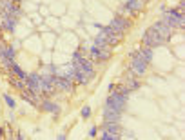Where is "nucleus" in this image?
<instances>
[{"mask_svg":"<svg viewBox=\"0 0 185 140\" xmlns=\"http://www.w3.org/2000/svg\"><path fill=\"white\" fill-rule=\"evenodd\" d=\"M147 66H149V62L145 60V58H143L138 51H135L133 55H131V71L135 73L136 77H142V75H145Z\"/></svg>","mask_w":185,"mask_h":140,"instance_id":"obj_1","label":"nucleus"},{"mask_svg":"<svg viewBox=\"0 0 185 140\" xmlns=\"http://www.w3.org/2000/svg\"><path fill=\"white\" fill-rule=\"evenodd\" d=\"M161 22L167 24L169 27H172V29H178V27L183 26V17H182L180 9H169L167 13L163 15V20H161Z\"/></svg>","mask_w":185,"mask_h":140,"instance_id":"obj_2","label":"nucleus"},{"mask_svg":"<svg viewBox=\"0 0 185 140\" xmlns=\"http://www.w3.org/2000/svg\"><path fill=\"white\" fill-rule=\"evenodd\" d=\"M165 42H167V38H163V36H161L158 31H154L152 27L143 35V44L147 46V47H158V46H163Z\"/></svg>","mask_w":185,"mask_h":140,"instance_id":"obj_3","label":"nucleus"},{"mask_svg":"<svg viewBox=\"0 0 185 140\" xmlns=\"http://www.w3.org/2000/svg\"><path fill=\"white\" fill-rule=\"evenodd\" d=\"M111 46H94L91 47V58L96 62H105L111 58Z\"/></svg>","mask_w":185,"mask_h":140,"instance_id":"obj_4","label":"nucleus"},{"mask_svg":"<svg viewBox=\"0 0 185 140\" xmlns=\"http://www.w3.org/2000/svg\"><path fill=\"white\" fill-rule=\"evenodd\" d=\"M125 100H127V96L120 95V93H116V91H113V93L109 95V98H107V107L116 109V111H124V109H125Z\"/></svg>","mask_w":185,"mask_h":140,"instance_id":"obj_5","label":"nucleus"},{"mask_svg":"<svg viewBox=\"0 0 185 140\" xmlns=\"http://www.w3.org/2000/svg\"><path fill=\"white\" fill-rule=\"evenodd\" d=\"M116 33H120V35H124L125 33V29H129L131 27V20H125L124 17H116V18H113L111 20V24H109Z\"/></svg>","mask_w":185,"mask_h":140,"instance_id":"obj_6","label":"nucleus"},{"mask_svg":"<svg viewBox=\"0 0 185 140\" xmlns=\"http://www.w3.org/2000/svg\"><path fill=\"white\" fill-rule=\"evenodd\" d=\"M55 89H60V91H73V82L71 78H66V77H56L55 78Z\"/></svg>","mask_w":185,"mask_h":140,"instance_id":"obj_7","label":"nucleus"},{"mask_svg":"<svg viewBox=\"0 0 185 140\" xmlns=\"http://www.w3.org/2000/svg\"><path fill=\"white\" fill-rule=\"evenodd\" d=\"M152 29L158 31V33H160L163 38H167V40L171 38V35H172V27H169L167 24H163V22H156V24L152 26Z\"/></svg>","mask_w":185,"mask_h":140,"instance_id":"obj_8","label":"nucleus"},{"mask_svg":"<svg viewBox=\"0 0 185 140\" xmlns=\"http://www.w3.org/2000/svg\"><path fill=\"white\" fill-rule=\"evenodd\" d=\"M103 129L109 133L113 138H118V137H120V126H118V122H105L103 124Z\"/></svg>","mask_w":185,"mask_h":140,"instance_id":"obj_9","label":"nucleus"},{"mask_svg":"<svg viewBox=\"0 0 185 140\" xmlns=\"http://www.w3.org/2000/svg\"><path fill=\"white\" fill-rule=\"evenodd\" d=\"M120 115H122V111H116V109L105 107V111H103V118H105V122H118Z\"/></svg>","mask_w":185,"mask_h":140,"instance_id":"obj_10","label":"nucleus"},{"mask_svg":"<svg viewBox=\"0 0 185 140\" xmlns=\"http://www.w3.org/2000/svg\"><path fill=\"white\" fill-rule=\"evenodd\" d=\"M125 6L131 9V13H133V17H135V15H138V11L143 9V2L142 0H127Z\"/></svg>","mask_w":185,"mask_h":140,"instance_id":"obj_11","label":"nucleus"},{"mask_svg":"<svg viewBox=\"0 0 185 140\" xmlns=\"http://www.w3.org/2000/svg\"><path fill=\"white\" fill-rule=\"evenodd\" d=\"M125 78H127V88L131 89V91L136 89V88H140V80L136 78V75L133 73V71H129V73H127Z\"/></svg>","mask_w":185,"mask_h":140,"instance_id":"obj_12","label":"nucleus"},{"mask_svg":"<svg viewBox=\"0 0 185 140\" xmlns=\"http://www.w3.org/2000/svg\"><path fill=\"white\" fill-rule=\"evenodd\" d=\"M9 69H11V73L17 77V78H20V80H24L25 82V78H27V75H25V71H22L20 67H18L15 62H11V66H9Z\"/></svg>","mask_w":185,"mask_h":140,"instance_id":"obj_13","label":"nucleus"},{"mask_svg":"<svg viewBox=\"0 0 185 140\" xmlns=\"http://www.w3.org/2000/svg\"><path fill=\"white\" fill-rule=\"evenodd\" d=\"M15 22H17V18L15 17H11V15H6V13H4V29L13 31V29H15Z\"/></svg>","mask_w":185,"mask_h":140,"instance_id":"obj_14","label":"nucleus"},{"mask_svg":"<svg viewBox=\"0 0 185 140\" xmlns=\"http://www.w3.org/2000/svg\"><path fill=\"white\" fill-rule=\"evenodd\" d=\"M73 78H75L78 84H87V82H89V77L85 75L84 71H80V69H75V73H73Z\"/></svg>","mask_w":185,"mask_h":140,"instance_id":"obj_15","label":"nucleus"},{"mask_svg":"<svg viewBox=\"0 0 185 140\" xmlns=\"http://www.w3.org/2000/svg\"><path fill=\"white\" fill-rule=\"evenodd\" d=\"M42 109H45V111H51V113H58L60 111V107L56 104H53V102H49V100H45V102H44L42 104Z\"/></svg>","mask_w":185,"mask_h":140,"instance_id":"obj_16","label":"nucleus"},{"mask_svg":"<svg viewBox=\"0 0 185 140\" xmlns=\"http://www.w3.org/2000/svg\"><path fill=\"white\" fill-rule=\"evenodd\" d=\"M138 53H140L147 62H151V58H152V47H140Z\"/></svg>","mask_w":185,"mask_h":140,"instance_id":"obj_17","label":"nucleus"},{"mask_svg":"<svg viewBox=\"0 0 185 140\" xmlns=\"http://www.w3.org/2000/svg\"><path fill=\"white\" fill-rule=\"evenodd\" d=\"M4 100H6V104H8L9 107H11V109L15 107V100H13V98H11L9 95H4Z\"/></svg>","mask_w":185,"mask_h":140,"instance_id":"obj_18","label":"nucleus"},{"mask_svg":"<svg viewBox=\"0 0 185 140\" xmlns=\"http://www.w3.org/2000/svg\"><path fill=\"white\" fill-rule=\"evenodd\" d=\"M89 115H91V109H89V107H84V109H82V116H84V118H87Z\"/></svg>","mask_w":185,"mask_h":140,"instance_id":"obj_19","label":"nucleus"},{"mask_svg":"<svg viewBox=\"0 0 185 140\" xmlns=\"http://www.w3.org/2000/svg\"><path fill=\"white\" fill-rule=\"evenodd\" d=\"M142 2H143V4H145V2H147V0H142Z\"/></svg>","mask_w":185,"mask_h":140,"instance_id":"obj_20","label":"nucleus"}]
</instances>
